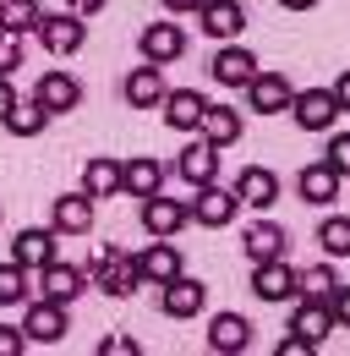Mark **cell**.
<instances>
[{
    "label": "cell",
    "instance_id": "1",
    "mask_svg": "<svg viewBox=\"0 0 350 356\" xmlns=\"http://www.w3.org/2000/svg\"><path fill=\"white\" fill-rule=\"evenodd\" d=\"M88 285L104 291V296H131L142 285V252H131V247H99L88 258Z\"/></svg>",
    "mask_w": 350,
    "mask_h": 356
},
{
    "label": "cell",
    "instance_id": "2",
    "mask_svg": "<svg viewBox=\"0 0 350 356\" xmlns=\"http://www.w3.org/2000/svg\"><path fill=\"white\" fill-rule=\"evenodd\" d=\"M83 22H88V17H77V11H44L33 33H39V44L49 49V55L66 60V55H77V49L88 44V28H83Z\"/></svg>",
    "mask_w": 350,
    "mask_h": 356
},
{
    "label": "cell",
    "instance_id": "3",
    "mask_svg": "<svg viewBox=\"0 0 350 356\" xmlns=\"http://www.w3.org/2000/svg\"><path fill=\"white\" fill-rule=\"evenodd\" d=\"M241 214V197H235V186H197V197H192V225H203V230H224V225Z\"/></svg>",
    "mask_w": 350,
    "mask_h": 356
},
{
    "label": "cell",
    "instance_id": "4",
    "mask_svg": "<svg viewBox=\"0 0 350 356\" xmlns=\"http://www.w3.org/2000/svg\"><path fill=\"white\" fill-rule=\"evenodd\" d=\"M252 296L258 302H290V296H301V274L285 264V258L252 264Z\"/></svg>",
    "mask_w": 350,
    "mask_h": 356
},
{
    "label": "cell",
    "instance_id": "5",
    "mask_svg": "<svg viewBox=\"0 0 350 356\" xmlns=\"http://www.w3.org/2000/svg\"><path fill=\"white\" fill-rule=\"evenodd\" d=\"M334 115H340L334 88H306V93L290 99V121H296L301 132H328V127H334Z\"/></svg>",
    "mask_w": 350,
    "mask_h": 356
},
{
    "label": "cell",
    "instance_id": "6",
    "mask_svg": "<svg viewBox=\"0 0 350 356\" xmlns=\"http://www.w3.org/2000/svg\"><path fill=\"white\" fill-rule=\"evenodd\" d=\"M192 225V203H175L165 192H153V197H142V230L159 241V236H181Z\"/></svg>",
    "mask_w": 350,
    "mask_h": 356
},
{
    "label": "cell",
    "instance_id": "7",
    "mask_svg": "<svg viewBox=\"0 0 350 356\" xmlns=\"http://www.w3.org/2000/svg\"><path fill=\"white\" fill-rule=\"evenodd\" d=\"M66 329H72V323H66V307H60V302H44V296L28 307V318H22L28 346H60V340H66Z\"/></svg>",
    "mask_w": 350,
    "mask_h": 356
},
{
    "label": "cell",
    "instance_id": "8",
    "mask_svg": "<svg viewBox=\"0 0 350 356\" xmlns=\"http://www.w3.org/2000/svg\"><path fill=\"white\" fill-rule=\"evenodd\" d=\"M197 22H203V33H208L214 44H230V39H241L247 11H241V0H203V6H197Z\"/></svg>",
    "mask_w": 350,
    "mask_h": 356
},
{
    "label": "cell",
    "instance_id": "9",
    "mask_svg": "<svg viewBox=\"0 0 350 356\" xmlns=\"http://www.w3.org/2000/svg\"><path fill=\"white\" fill-rule=\"evenodd\" d=\"M175 176L186 181V186H208V181H219V148L208 143V137L186 143V148L175 154Z\"/></svg>",
    "mask_w": 350,
    "mask_h": 356
},
{
    "label": "cell",
    "instance_id": "10",
    "mask_svg": "<svg viewBox=\"0 0 350 356\" xmlns=\"http://www.w3.org/2000/svg\"><path fill=\"white\" fill-rule=\"evenodd\" d=\"M83 291H88V268H72V264H60V258L39 268V296L44 302H60V307H66V302H77Z\"/></svg>",
    "mask_w": 350,
    "mask_h": 356
},
{
    "label": "cell",
    "instance_id": "11",
    "mask_svg": "<svg viewBox=\"0 0 350 356\" xmlns=\"http://www.w3.org/2000/svg\"><path fill=\"white\" fill-rule=\"evenodd\" d=\"M137 49H142V60H153V66H170L186 55V33L175 28V22H148L142 33H137Z\"/></svg>",
    "mask_w": 350,
    "mask_h": 356
},
{
    "label": "cell",
    "instance_id": "12",
    "mask_svg": "<svg viewBox=\"0 0 350 356\" xmlns=\"http://www.w3.org/2000/svg\"><path fill=\"white\" fill-rule=\"evenodd\" d=\"M165 127L170 132H203V115H208V99L197 88H175V93H165Z\"/></svg>",
    "mask_w": 350,
    "mask_h": 356
},
{
    "label": "cell",
    "instance_id": "13",
    "mask_svg": "<svg viewBox=\"0 0 350 356\" xmlns=\"http://www.w3.org/2000/svg\"><path fill=\"white\" fill-rule=\"evenodd\" d=\"M203 307H208V285L203 280H186V274H175L170 285H165V296H159L165 318H197Z\"/></svg>",
    "mask_w": 350,
    "mask_h": 356
},
{
    "label": "cell",
    "instance_id": "14",
    "mask_svg": "<svg viewBox=\"0 0 350 356\" xmlns=\"http://www.w3.org/2000/svg\"><path fill=\"white\" fill-rule=\"evenodd\" d=\"M33 99H39L49 115H66V110H77V99H83V83H77L72 72H44L39 83H33Z\"/></svg>",
    "mask_w": 350,
    "mask_h": 356
},
{
    "label": "cell",
    "instance_id": "15",
    "mask_svg": "<svg viewBox=\"0 0 350 356\" xmlns=\"http://www.w3.org/2000/svg\"><path fill=\"white\" fill-rule=\"evenodd\" d=\"M49 225H55V236H88V230H93V197H88V192H66V197H55Z\"/></svg>",
    "mask_w": 350,
    "mask_h": 356
},
{
    "label": "cell",
    "instance_id": "16",
    "mask_svg": "<svg viewBox=\"0 0 350 356\" xmlns=\"http://www.w3.org/2000/svg\"><path fill=\"white\" fill-rule=\"evenodd\" d=\"M252 346V323L241 318V312H219V318H208V351L214 356H235Z\"/></svg>",
    "mask_w": 350,
    "mask_h": 356
},
{
    "label": "cell",
    "instance_id": "17",
    "mask_svg": "<svg viewBox=\"0 0 350 356\" xmlns=\"http://www.w3.org/2000/svg\"><path fill=\"white\" fill-rule=\"evenodd\" d=\"M247 99H252V110H258V115H285L296 93H290V83H285L279 72H258V77L247 83Z\"/></svg>",
    "mask_w": 350,
    "mask_h": 356
},
{
    "label": "cell",
    "instance_id": "18",
    "mask_svg": "<svg viewBox=\"0 0 350 356\" xmlns=\"http://www.w3.org/2000/svg\"><path fill=\"white\" fill-rule=\"evenodd\" d=\"M175 274H186V258H181L175 236H159V247H142V280L148 285H170Z\"/></svg>",
    "mask_w": 350,
    "mask_h": 356
},
{
    "label": "cell",
    "instance_id": "19",
    "mask_svg": "<svg viewBox=\"0 0 350 356\" xmlns=\"http://www.w3.org/2000/svg\"><path fill=\"white\" fill-rule=\"evenodd\" d=\"M208 72H214L224 88H247V83L258 77V55H252V49H241V44H224L214 55V66H208Z\"/></svg>",
    "mask_w": 350,
    "mask_h": 356
},
{
    "label": "cell",
    "instance_id": "20",
    "mask_svg": "<svg viewBox=\"0 0 350 356\" xmlns=\"http://www.w3.org/2000/svg\"><path fill=\"white\" fill-rule=\"evenodd\" d=\"M235 197H241V209H268V203L279 197V176H274L268 165H247V170L235 176Z\"/></svg>",
    "mask_w": 350,
    "mask_h": 356
},
{
    "label": "cell",
    "instance_id": "21",
    "mask_svg": "<svg viewBox=\"0 0 350 356\" xmlns=\"http://www.w3.org/2000/svg\"><path fill=\"white\" fill-rule=\"evenodd\" d=\"M165 93H170L165 88V72H159L153 60H142V66L126 77V104L131 110H153V104H165Z\"/></svg>",
    "mask_w": 350,
    "mask_h": 356
},
{
    "label": "cell",
    "instance_id": "22",
    "mask_svg": "<svg viewBox=\"0 0 350 356\" xmlns=\"http://www.w3.org/2000/svg\"><path fill=\"white\" fill-rule=\"evenodd\" d=\"M328 329H334V307L301 296V307L290 312V334H301V340H312V346H323V340H328Z\"/></svg>",
    "mask_w": 350,
    "mask_h": 356
},
{
    "label": "cell",
    "instance_id": "23",
    "mask_svg": "<svg viewBox=\"0 0 350 356\" xmlns=\"http://www.w3.org/2000/svg\"><path fill=\"white\" fill-rule=\"evenodd\" d=\"M241 252H247L252 264H268V258H285V225H274V220H258V225H247V236H241Z\"/></svg>",
    "mask_w": 350,
    "mask_h": 356
},
{
    "label": "cell",
    "instance_id": "24",
    "mask_svg": "<svg viewBox=\"0 0 350 356\" xmlns=\"http://www.w3.org/2000/svg\"><path fill=\"white\" fill-rule=\"evenodd\" d=\"M11 258L22 268H44V264H55V225L49 230H17V241H11Z\"/></svg>",
    "mask_w": 350,
    "mask_h": 356
},
{
    "label": "cell",
    "instance_id": "25",
    "mask_svg": "<svg viewBox=\"0 0 350 356\" xmlns=\"http://www.w3.org/2000/svg\"><path fill=\"white\" fill-rule=\"evenodd\" d=\"M165 186V159H126L121 165V192H131V197H153Z\"/></svg>",
    "mask_w": 350,
    "mask_h": 356
},
{
    "label": "cell",
    "instance_id": "26",
    "mask_svg": "<svg viewBox=\"0 0 350 356\" xmlns=\"http://www.w3.org/2000/svg\"><path fill=\"white\" fill-rule=\"evenodd\" d=\"M296 192H301V203H334L340 197V170L328 159H317V165H306L296 176Z\"/></svg>",
    "mask_w": 350,
    "mask_h": 356
},
{
    "label": "cell",
    "instance_id": "27",
    "mask_svg": "<svg viewBox=\"0 0 350 356\" xmlns=\"http://www.w3.org/2000/svg\"><path fill=\"white\" fill-rule=\"evenodd\" d=\"M83 192L93 203L115 197V192H121V159H88L83 165Z\"/></svg>",
    "mask_w": 350,
    "mask_h": 356
},
{
    "label": "cell",
    "instance_id": "28",
    "mask_svg": "<svg viewBox=\"0 0 350 356\" xmlns=\"http://www.w3.org/2000/svg\"><path fill=\"white\" fill-rule=\"evenodd\" d=\"M203 137H208L214 148H230V143H241V115H235L230 104H208V115H203Z\"/></svg>",
    "mask_w": 350,
    "mask_h": 356
},
{
    "label": "cell",
    "instance_id": "29",
    "mask_svg": "<svg viewBox=\"0 0 350 356\" xmlns=\"http://www.w3.org/2000/svg\"><path fill=\"white\" fill-rule=\"evenodd\" d=\"M0 127H6V132H11V137H39L44 127H49V110H44L39 99H28V104L17 99V104H11V115H6Z\"/></svg>",
    "mask_w": 350,
    "mask_h": 356
},
{
    "label": "cell",
    "instance_id": "30",
    "mask_svg": "<svg viewBox=\"0 0 350 356\" xmlns=\"http://www.w3.org/2000/svg\"><path fill=\"white\" fill-rule=\"evenodd\" d=\"M44 17L39 0H0V28H11V33H33Z\"/></svg>",
    "mask_w": 350,
    "mask_h": 356
},
{
    "label": "cell",
    "instance_id": "31",
    "mask_svg": "<svg viewBox=\"0 0 350 356\" xmlns=\"http://www.w3.org/2000/svg\"><path fill=\"white\" fill-rule=\"evenodd\" d=\"M317 247L328 258H350V220L345 214H328V220L317 225Z\"/></svg>",
    "mask_w": 350,
    "mask_h": 356
},
{
    "label": "cell",
    "instance_id": "32",
    "mask_svg": "<svg viewBox=\"0 0 350 356\" xmlns=\"http://www.w3.org/2000/svg\"><path fill=\"white\" fill-rule=\"evenodd\" d=\"M11 302H28V268L17 258L0 264V307H11Z\"/></svg>",
    "mask_w": 350,
    "mask_h": 356
},
{
    "label": "cell",
    "instance_id": "33",
    "mask_svg": "<svg viewBox=\"0 0 350 356\" xmlns=\"http://www.w3.org/2000/svg\"><path fill=\"white\" fill-rule=\"evenodd\" d=\"M334 291H340V274L328 264H317V268L301 274V296H312V302H334Z\"/></svg>",
    "mask_w": 350,
    "mask_h": 356
},
{
    "label": "cell",
    "instance_id": "34",
    "mask_svg": "<svg viewBox=\"0 0 350 356\" xmlns=\"http://www.w3.org/2000/svg\"><path fill=\"white\" fill-rule=\"evenodd\" d=\"M17 66H22V33L0 28V77H11Z\"/></svg>",
    "mask_w": 350,
    "mask_h": 356
},
{
    "label": "cell",
    "instance_id": "35",
    "mask_svg": "<svg viewBox=\"0 0 350 356\" xmlns=\"http://www.w3.org/2000/svg\"><path fill=\"white\" fill-rule=\"evenodd\" d=\"M340 176H350V132H340V137H328V154H323Z\"/></svg>",
    "mask_w": 350,
    "mask_h": 356
},
{
    "label": "cell",
    "instance_id": "36",
    "mask_svg": "<svg viewBox=\"0 0 350 356\" xmlns=\"http://www.w3.org/2000/svg\"><path fill=\"white\" fill-rule=\"evenodd\" d=\"M142 346L131 340V334H110V340H99V356H137Z\"/></svg>",
    "mask_w": 350,
    "mask_h": 356
},
{
    "label": "cell",
    "instance_id": "37",
    "mask_svg": "<svg viewBox=\"0 0 350 356\" xmlns=\"http://www.w3.org/2000/svg\"><path fill=\"white\" fill-rule=\"evenodd\" d=\"M28 351V334H22V329H6V323H0V356H22Z\"/></svg>",
    "mask_w": 350,
    "mask_h": 356
},
{
    "label": "cell",
    "instance_id": "38",
    "mask_svg": "<svg viewBox=\"0 0 350 356\" xmlns=\"http://www.w3.org/2000/svg\"><path fill=\"white\" fill-rule=\"evenodd\" d=\"M328 307H334V323H345V329H350V285L334 291V302H328Z\"/></svg>",
    "mask_w": 350,
    "mask_h": 356
},
{
    "label": "cell",
    "instance_id": "39",
    "mask_svg": "<svg viewBox=\"0 0 350 356\" xmlns=\"http://www.w3.org/2000/svg\"><path fill=\"white\" fill-rule=\"evenodd\" d=\"M317 346L312 340H301V334H290V340H279V356H312Z\"/></svg>",
    "mask_w": 350,
    "mask_h": 356
},
{
    "label": "cell",
    "instance_id": "40",
    "mask_svg": "<svg viewBox=\"0 0 350 356\" xmlns=\"http://www.w3.org/2000/svg\"><path fill=\"white\" fill-rule=\"evenodd\" d=\"M11 104H17V88H11V77H0V121L11 115Z\"/></svg>",
    "mask_w": 350,
    "mask_h": 356
},
{
    "label": "cell",
    "instance_id": "41",
    "mask_svg": "<svg viewBox=\"0 0 350 356\" xmlns=\"http://www.w3.org/2000/svg\"><path fill=\"white\" fill-rule=\"evenodd\" d=\"M334 99H340V110H350V72L334 77Z\"/></svg>",
    "mask_w": 350,
    "mask_h": 356
},
{
    "label": "cell",
    "instance_id": "42",
    "mask_svg": "<svg viewBox=\"0 0 350 356\" xmlns=\"http://www.w3.org/2000/svg\"><path fill=\"white\" fill-rule=\"evenodd\" d=\"M66 11H77V17H93V11H104V0H66Z\"/></svg>",
    "mask_w": 350,
    "mask_h": 356
},
{
    "label": "cell",
    "instance_id": "43",
    "mask_svg": "<svg viewBox=\"0 0 350 356\" xmlns=\"http://www.w3.org/2000/svg\"><path fill=\"white\" fill-rule=\"evenodd\" d=\"M159 6H165V11H175V17H181V11H197L203 0H159Z\"/></svg>",
    "mask_w": 350,
    "mask_h": 356
},
{
    "label": "cell",
    "instance_id": "44",
    "mask_svg": "<svg viewBox=\"0 0 350 356\" xmlns=\"http://www.w3.org/2000/svg\"><path fill=\"white\" fill-rule=\"evenodd\" d=\"M279 6H285V11H312L317 0H279Z\"/></svg>",
    "mask_w": 350,
    "mask_h": 356
}]
</instances>
